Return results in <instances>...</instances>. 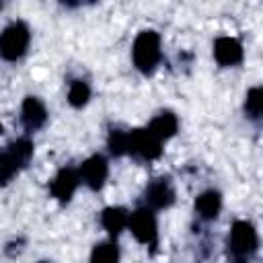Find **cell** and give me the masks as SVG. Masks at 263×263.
I'll list each match as a JSON object with an SVG mask.
<instances>
[{"label": "cell", "mask_w": 263, "mask_h": 263, "mask_svg": "<svg viewBox=\"0 0 263 263\" xmlns=\"http://www.w3.org/2000/svg\"><path fill=\"white\" fill-rule=\"evenodd\" d=\"M238 263H245V261H238Z\"/></svg>", "instance_id": "cell-19"}, {"label": "cell", "mask_w": 263, "mask_h": 263, "mask_svg": "<svg viewBox=\"0 0 263 263\" xmlns=\"http://www.w3.org/2000/svg\"><path fill=\"white\" fill-rule=\"evenodd\" d=\"M88 97H90V88H88L86 82L74 80V82L70 84V90H68V101H70V105L82 107V105H86Z\"/></svg>", "instance_id": "cell-16"}, {"label": "cell", "mask_w": 263, "mask_h": 263, "mask_svg": "<svg viewBox=\"0 0 263 263\" xmlns=\"http://www.w3.org/2000/svg\"><path fill=\"white\" fill-rule=\"evenodd\" d=\"M129 136V152L138 154L142 158H156L160 154V140L150 132V129H134L127 132Z\"/></svg>", "instance_id": "cell-4"}, {"label": "cell", "mask_w": 263, "mask_h": 263, "mask_svg": "<svg viewBox=\"0 0 263 263\" xmlns=\"http://www.w3.org/2000/svg\"><path fill=\"white\" fill-rule=\"evenodd\" d=\"M220 193L218 191H205L197 197L195 201V208L197 212L203 216V218H216L218 212H220Z\"/></svg>", "instance_id": "cell-14"}, {"label": "cell", "mask_w": 263, "mask_h": 263, "mask_svg": "<svg viewBox=\"0 0 263 263\" xmlns=\"http://www.w3.org/2000/svg\"><path fill=\"white\" fill-rule=\"evenodd\" d=\"M230 245H232V251L238 255L253 253L257 249V232H255L253 224L242 222V220L234 222L232 232H230Z\"/></svg>", "instance_id": "cell-6"}, {"label": "cell", "mask_w": 263, "mask_h": 263, "mask_svg": "<svg viewBox=\"0 0 263 263\" xmlns=\"http://www.w3.org/2000/svg\"><path fill=\"white\" fill-rule=\"evenodd\" d=\"M109 148L117 156L129 152V136H127V132H111V136H109Z\"/></svg>", "instance_id": "cell-18"}, {"label": "cell", "mask_w": 263, "mask_h": 263, "mask_svg": "<svg viewBox=\"0 0 263 263\" xmlns=\"http://www.w3.org/2000/svg\"><path fill=\"white\" fill-rule=\"evenodd\" d=\"M127 222H129V228H132L134 236L140 242H144V245H154L156 242V220L148 210L134 212Z\"/></svg>", "instance_id": "cell-5"}, {"label": "cell", "mask_w": 263, "mask_h": 263, "mask_svg": "<svg viewBox=\"0 0 263 263\" xmlns=\"http://www.w3.org/2000/svg\"><path fill=\"white\" fill-rule=\"evenodd\" d=\"M148 129L162 142V140L175 136V132H177V117H175L173 113H168V111H166V113H160V115L150 123Z\"/></svg>", "instance_id": "cell-12"}, {"label": "cell", "mask_w": 263, "mask_h": 263, "mask_svg": "<svg viewBox=\"0 0 263 263\" xmlns=\"http://www.w3.org/2000/svg\"><path fill=\"white\" fill-rule=\"evenodd\" d=\"M103 226L111 232V234H119L123 230V226L127 224V212L123 208H107L101 216Z\"/></svg>", "instance_id": "cell-13"}, {"label": "cell", "mask_w": 263, "mask_h": 263, "mask_svg": "<svg viewBox=\"0 0 263 263\" xmlns=\"http://www.w3.org/2000/svg\"><path fill=\"white\" fill-rule=\"evenodd\" d=\"M245 107H247V113H249L251 117L257 119V117L261 115V109H263V95H261V88H259V86H255V88L249 90Z\"/></svg>", "instance_id": "cell-17"}, {"label": "cell", "mask_w": 263, "mask_h": 263, "mask_svg": "<svg viewBox=\"0 0 263 263\" xmlns=\"http://www.w3.org/2000/svg\"><path fill=\"white\" fill-rule=\"evenodd\" d=\"M119 259V251L113 242H103V245H97L95 251H92V257H90V263H117Z\"/></svg>", "instance_id": "cell-15"}, {"label": "cell", "mask_w": 263, "mask_h": 263, "mask_svg": "<svg viewBox=\"0 0 263 263\" xmlns=\"http://www.w3.org/2000/svg\"><path fill=\"white\" fill-rule=\"evenodd\" d=\"M214 55L222 66H234L242 60V45L234 37H220L214 43Z\"/></svg>", "instance_id": "cell-8"}, {"label": "cell", "mask_w": 263, "mask_h": 263, "mask_svg": "<svg viewBox=\"0 0 263 263\" xmlns=\"http://www.w3.org/2000/svg\"><path fill=\"white\" fill-rule=\"evenodd\" d=\"M0 132H2V125H0Z\"/></svg>", "instance_id": "cell-20"}, {"label": "cell", "mask_w": 263, "mask_h": 263, "mask_svg": "<svg viewBox=\"0 0 263 263\" xmlns=\"http://www.w3.org/2000/svg\"><path fill=\"white\" fill-rule=\"evenodd\" d=\"M33 154V144L29 140H16L14 144L8 146L6 152L0 154V183L10 181L18 166H23Z\"/></svg>", "instance_id": "cell-2"}, {"label": "cell", "mask_w": 263, "mask_h": 263, "mask_svg": "<svg viewBox=\"0 0 263 263\" xmlns=\"http://www.w3.org/2000/svg\"><path fill=\"white\" fill-rule=\"evenodd\" d=\"M78 181H80V177H78L76 171H72V168H62V171L55 175L53 183H51V193H53V197H58L60 201H68V199L72 197V193L76 191Z\"/></svg>", "instance_id": "cell-9"}, {"label": "cell", "mask_w": 263, "mask_h": 263, "mask_svg": "<svg viewBox=\"0 0 263 263\" xmlns=\"http://www.w3.org/2000/svg\"><path fill=\"white\" fill-rule=\"evenodd\" d=\"M80 177L90 189H101L105 179H107V160L101 154L90 156L88 160L82 162L80 166Z\"/></svg>", "instance_id": "cell-7"}, {"label": "cell", "mask_w": 263, "mask_h": 263, "mask_svg": "<svg viewBox=\"0 0 263 263\" xmlns=\"http://www.w3.org/2000/svg\"><path fill=\"white\" fill-rule=\"evenodd\" d=\"M160 60V39L154 31H142L134 41V64L142 72H152Z\"/></svg>", "instance_id": "cell-1"}, {"label": "cell", "mask_w": 263, "mask_h": 263, "mask_svg": "<svg viewBox=\"0 0 263 263\" xmlns=\"http://www.w3.org/2000/svg\"><path fill=\"white\" fill-rule=\"evenodd\" d=\"M47 119V111L43 107V103L35 97H27L23 103V123L27 125V129H39Z\"/></svg>", "instance_id": "cell-10"}, {"label": "cell", "mask_w": 263, "mask_h": 263, "mask_svg": "<svg viewBox=\"0 0 263 263\" xmlns=\"http://www.w3.org/2000/svg\"><path fill=\"white\" fill-rule=\"evenodd\" d=\"M146 199L152 208H168L175 199L173 189L164 183V181H154L148 189H146Z\"/></svg>", "instance_id": "cell-11"}, {"label": "cell", "mask_w": 263, "mask_h": 263, "mask_svg": "<svg viewBox=\"0 0 263 263\" xmlns=\"http://www.w3.org/2000/svg\"><path fill=\"white\" fill-rule=\"evenodd\" d=\"M29 45V29L23 23H12L0 35V55L4 60H16Z\"/></svg>", "instance_id": "cell-3"}]
</instances>
